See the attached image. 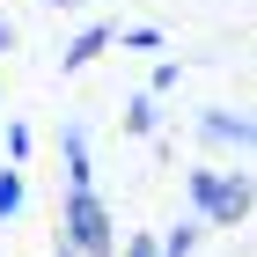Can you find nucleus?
I'll use <instances>...</instances> for the list:
<instances>
[{"label": "nucleus", "mask_w": 257, "mask_h": 257, "mask_svg": "<svg viewBox=\"0 0 257 257\" xmlns=\"http://www.w3.org/2000/svg\"><path fill=\"white\" fill-rule=\"evenodd\" d=\"M206 133H213V140H242V147H257V125L228 118V110H206Z\"/></svg>", "instance_id": "obj_3"}, {"label": "nucleus", "mask_w": 257, "mask_h": 257, "mask_svg": "<svg viewBox=\"0 0 257 257\" xmlns=\"http://www.w3.org/2000/svg\"><path fill=\"white\" fill-rule=\"evenodd\" d=\"M125 257H155V242H147V235H125Z\"/></svg>", "instance_id": "obj_8"}, {"label": "nucleus", "mask_w": 257, "mask_h": 257, "mask_svg": "<svg viewBox=\"0 0 257 257\" xmlns=\"http://www.w3.org/2000/svg\"><path fill=\"white\" fill-rule=\"evenodd\" d=\"M66 235H74L81 257H103L110 250V213L96 206V191L81 184V191H66Z\"/></svg>", "instance_id": "obj_2"}, {"label": "nucleus", "mask_w": 257, "mask_h": 257, "mask_svg": "<svg viewBox=\"0 0 257 257\" xmlns=\"http://www.w3.org/2000/svg\"><path fill=\"white\" fill-rule=\"evenodd\" d=\"M66 184H74V191L88 184V140L81 133H66Z\"/></svg>", "instance_id": "obj_5"}, {"label": "nucleus", "mask_w": 257, "mask_h": 257, "mask_svg": "<svg viewBox=\"0 0 257 257\" xmlns=\"http://www.w3.org/2000/svg\"><path fill=\"white\" fill-rule=\"evenodd\" d=\"M0 52H8V22H0Z\"/></svg>", "instance_id": "obj_9"}, {"label": "nucleus", "mask_w": 257, "mask_h": 257, "mask_svg": "<svg viewBox=\"0 0 257 257\" xmlns=\"http://www.w3.org/2000/svg\"><path fill=\"white\" fill-rule=\"evenodd\" d=\"M59 257H81V250H59Z\"/></svg>", "instance_id": "obj_10"}, {"label": "nucleus", "mask_w": 257, "mask_h": 257, "mask_svg": "<svg viewBox=\"0 0 257 257\" xmlns=\"http://www.w3.org/2000/svg\"><path fill=\"white\" fill-rule=\"evenodd\" d=\"M191 242H198V220H184L177 235H169V257H191Z\"/></svg>", "instance_id": "obj_7"}, {"label": "nucleus", "mask_w": 257, "mask_h": 257, "mask_svg": "<svg viewBox=\"0 0 257 257\" xmlns=\"http://www.w3.org/2000/svg\"><path fill=\"white\" fill-rule=\"evenodd\" d=\"M191 198H198V213L206 220H242L257 206V191L242 177H220V169H191Z\"/></svg>", "instance_id": "obj_1"}, {"label": "nucleus", "mask_w": 257, "mask_h": 257, "mask_svg": "<svg viewBox=\"0 0 257 257\" xmlns=\"http://www.w3.org/2000/svg\"><path fill=\"white\" fill-rule=\"evenodd\" d=\"M15 206H22V177H15V169H0V220L15 213Z\"/></svg>", "instance_id": "obj_6"}, {"label": "nucleus", "mask_w": 257, "mask_h": 257, "mask_svg": "<svg viewBox=\"0 0 257 257\" xmlns=\"http://www.w3.org/2000/svg\"><path fill=\"white\" fill-rule=\"evenodd\" d=\"M103 44H110V30H81V37L66 44V74H74V66H88V59L103 52Z\"/></svg>", "instance_id": "obj_4"}]
</instances>
